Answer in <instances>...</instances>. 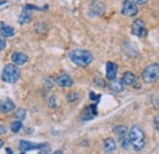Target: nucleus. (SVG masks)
Instances as JSON below:
<instances>
[{
	"mask_svg": "<svg viewBox=\"0 0 159 154\" xmlns=\"http://www.w3.org/2000/svg\"><path fill=\"white\" fill-rule=\"evenodd\" d=\"M127 137H129L130 146L134 148V151L141 152L144 148V146H146V137H144V134H143L142 129L139 127V125H134L130 129Z\"/></svg>",
	"mask_w": 159,
	"mask_h": 154,
	"instance_id": "obj_1",
	"label": "nucleus"
},
{
	"mask_svg": "<svg viewBox=\"0 0 159 154\" xmlns=\"http://www.w3.org/2000/svg\"><path fill=\"white\" fill-rule=\"evenodd\" d=\"M69 58L74 64H76L77 66H81V67H86L93 61L92 53L86 49H72L69 53Z\"/></svg>",
	"mask_w": 159,
	"mask_h": 154,
	"instance_id": "obj_2",
	"label": "nucleus"
},
{
	"mask_svg": "<svg viewBox=\"0 0 159 154\" xmlns=\"http://www.w3.org/2000/svg\"><path fill=\"white\" fill-rule=\"evenodd\" d=\"M20 69L16 64H7L4 66L1 72V79L6 83H15L20 78Z\"/></svg>",
	"mask_w": 159,
	"mask_h": 154,
	"instance_id": "obj_3",
	"label": "nucleus"
},
{
	"mask_svg": "<svg viewBox=\"0 0 159 154\" xmlns=\"http://www.w3.org/2000/svg\"><path fill=\"white\" fill-rule=\"evenodd\" d=\"M142 79L146 83H154L159 79V64H151L142 71Z\"/></svg>",
	"mask_w": 159,
	"mask_h": 154,
	"instance_id": "obj_4",
	"label": "nucleus"
},
{
	"mask_svg": "<svg viewBox=\"0 0 159 154\" xmlns=\"http://www.w3.org/2000/svg\"><path fill=\"white\" fill-rule=\"evenodd\" d=\"M121 12H122V15H125L127 17H134V16H136L139 14V7L134 1L124 0L122 1V7H121Z\"/></svg>",
	"mask_w": 159,
	"mask_h": 154,
	"instance_id": "obj_5",
	"label": "nucleus"
},
{
	"mask_svg": "<svg viewBox=\"0 0 159 154\" xmlns=\"http://www.w3.org/2000/svg\"><path fill=\"white\" fill-rule=\"evenodd\" d=\"M131 32H132V34L137 36L139 38L147 36V28H146V25H144L143 20L137 19L132 22V25H131Z\"/></svg>",
	"mask_w": 159,
	"mask_h": 154,
	"instance_id": "obj_6",
	"label": "nucleus"
},
{
	"mask_svg": "<svg viewBox=\"0 0 159 154\" xmlns=\"http://www.w3.org/2000/svg\"><path fill=\"white\" fill-rule=\"evenodd\" d=\"M47 144H43V143H31L28 141H20V149L25 153V152H28V151H33V149H42L43 147H45Z\"/></svg>",
	"mask_w": 159,
	"mask_h": 154,
	"instance_id": "obj_7",
	"label": "nucleus"
},
{
	"mask_svg": "<svg viewBox=\"0 0 159 154\" xmlns=\"http://www.w3.org/2000/svg\"><path fill=\"white\" fill-rule=\"evenodd\" d=\"M97 106L96 105H88L84 108L82 115H81V119L84 120V121H88V120H92L97 116Z\"/></svg>",
	"mask_w": 159,
	"mask_h": 154,
	"instance_id": "obj_8",
	"label": "nucleus"
},
{
	"mask_svg": "<svg viewBox=\"0 0 159 154\" xmlns=\"http://www.w3.org/2000/svg\"><path fill=\"white\" fill-rule=\"evenodd\" d=\"M55 82L59 84L60 87H64V88H67V87H71L74 81L72 78L69 76L67 74H60L59 76L55 78Z\"/></svg>",
	"mask_w": 159,
	"mask_h": 154,
	"instance_id": "obj_9",
	"label": "nucleus"
},
{
	"mask_svg": "<svg viewBox=\"0 0 159 154\" xmlns=\"http://www.w3.org/2000/svg\"><path fill=\"white\" fill-rule=\"evenodd\" d=\"M14 109H15V104L10 98H5L4 100H1V103H0V113L7 114V113L12 111Z\"/></svg>",
	"mask_w": 159,
	"mask_h": 154,
	"instance_id": "obj_10",
	"label": "nucleus"
},
{
	"mask_svg": "<svg viewBox=\"0 0 159 154\" xmlns=\"http://www.w3.org/2000/svg\"><path fill=\"white\" fill-rule=\"evenodd\" d=\"M121 79H122L124 84H127V86H131V87H139L137 77H136V75H134L132 72H125Z\"/></svg>",
	"mask_w": 159,
	"mask_h": 154,
	"instance_id": "obj_11",
	"label": "nucleus"
},
{
	"mask_svg": "<svg viewBox=\"0 0 159 154\" xmlns=\"http://www.w3.org/2000/svg\"><path fill=\"white\" fill-rule=\"evenodd\" d=\"M104 152L107 154H113L116 151V142L114 138H105L104 139Z\"/></svg>",
	"mask_w": 159,
	"mask_h": 154,
	"instance_id": "obj_12",
	"label": "nucleus"
},
{
	"mask_svg": "<svg viewBox=\"0 0 159 154\" xmlns=\"http://www.w3.org/2000/svg\"><path fill=\"white\" fill-rule=\"evenodd\" d=\"M116 74H118V65L115 62H107V78L109 81L116 78Z\"/></svg>",
	"mask_w": 159,
	"mask_h": 154,
	"instance_id": "obj_13",
	"label": "nucleus"
},
{
	"mask_svg": "<svg viewBox=\"0 0 159 154\" xmlns=\"http://www.w3.org/2000/svg\"><path fill=\"white\" fill-rule=\"evenodd\" d=\"M109 88H110L113 92H115V93L122 92V89H124V82H122V79L114 78V79L109 81Z\"/></svg>",
	"mask_w": 159,
	"mask_h": 154,
	"instance_id": "obj_14",
	"label": "nucleus"
},
{
	"mask_svg": "<svg viewBox=\"0 0 159 154\" xmlns=\"http://www.w3.org/2000/svg\"><path fill=\"white\" fill-rule=\"evenodd\" d=\"M11 58H12L14 64H16V65H23V64H26L28 61V57L26 54L21 53V52H15Z\"/></svg>",
	"mask_w": 159,
	"mask_h": 154,
	"instance_id": "obj_15",
	"label": "nucleus"
},
{
	"mask_svg": "<svg viewBox=\"0 0 159 154\" xmlns=\"http://www.w3.org/2000/svg\"><path fill=\"white\" fill-rule=\"evenodd\" d=\"M0 33H1V36L2 37H14V34H15V29L11 27V26H9V25H6V23H1L0 25Z\"/></svg>",
	"mask_w": 159,
	"mask_h": 154,
	"instance_id": "obj_16",
	"label": "nucleus"
},
{
	"mask_svg": "<svg viewBox=\"0 0 159 154\" xmlns=\"http://www.w3.org/2000/svg\"><path fill=\"white\" fill-rule=\"evenodd\" d=\"M113 131H114V134L116 135V137L119 138L120 142H122L124 139L129 138V137H127L129 132H127V130H126V127H125V126H115Z\"/></svg>",
	"mask_w": 159,
	"mask_h": 154,
	"instance_id": "obj_17",
	"label": "nucleus"
},
{
	"mask_svg": "<svg viewBox=\"0 0 159 154\" xmlns=\"http://www.w3.org/2000/svg\"><path fill=\"white\" fill-rule=\"evenodd\" d=\"M31 20H32V12L28 9L25 7L22 10V12L20 14V16H19V23L20 25H25V23H28Z\"/></svg>",
	"mask_w": 159,
	"mask_h": 154,
	"instance_id": "obj_18",
	"label": "nucleus"
},
{
	"mask_svg": "<svg viewBox=\"0 0 159 154\" xmlns=\"http://www.w3.org/2000/svg\"><path fill=\"white\" fill-rule=\"evenodd\" d=\"M91 10H92V12H93L94 15H102V14L104 12L105 7H104V5H103L100 1L96 0V1H93V2L91 4Z\"/></svg>",
	"mask_w": 159,
	"mask_h": 154,
	"instance_id": "obj_19",
	"label": "nucleus"
},
{
	"mask_svg": "<svg viewBox=\"0 0 159 154\" xmlns=\"http://www.w3.org/2000/svg\"><path fill=\"white\" fill-rule=\"evenodd\" d=\"M21 129H22V121H19V120H16V121H14V122L11 124V131H12L14 134H17V132H20Z\"/></svg>",
	"mask_w": 159,
	"mask_h": 154,
	"instance_id": "obj_20",
	"label": "nucleus"
},
{
	"mask_svg": "<svg viewBox=\"0 0 159 154\" xmlns=\"http://www.w3.org/2000/svg\"><path fill=\"white\" fill-rule=\"evenodd\" d=\"M25 116H26V110H25V109H19V110H16L15 117H16L19 121H22V120L25 119Z\"/></svg>",
	"mask_w": 159,
	"mask_h": 154,
	"instance_id": "obj_21",
	"label": "nucleus"
},
{
	"mask_svg": "<svg viewBox=\"0 0 159 154\" xmlns=\"http://www.w3.org/2000/svg\"><path fill=\"white\" fill-rule=\"evenodd\" d=\"M48 105H49V108H52V109H55V108H57V98L54 96L50 97V98L48 99Z\"/></svg>",
	"mask_w": 159,
	"mask_h": 154,
	"instance_id": "obj_22",
	"label": "nucleus"
},
{
	"mask_svg": "<svg viewBox=\"0 0 159 154\" xmlns=\"http://www.w3.org/2000/svg\"><path fill=\"white\" fill-rule=\"evenodd\" d=\"M77 99H79V93H76V92H70L67 94V100L69 102H75Z\"/></svg>",
	"mask_w": 159,
	"mask_h": 154,
	"instance_id": "obj_23",
	"label": "nucleus"
},
{
	"mask_svg": "<svg viewBox=\"0 0 159 154\" xmlns=\"http://www.w3.org/2000/svg\"><path fill=\"white\" fill-rule=\"evenodd\" d=\"M93 82H94L97 86H100V87H105V86H107L105 81H104L103 78H99V77H96V78L93 79Z\"/></svg>",
	"mask_w": 159,
	"mask_h": 154,
	"instance_id": "obj_24",
	"label": "nucleus"
},
{
	"mask_svg": "<svg viewBox=\"0 0 159 154\" xmlns=\"http://www.w3.org/2000/svg\"><path fill=\"white\" fill-rule=\"evenodd\" d=\"M153 124H154V129L157 130V132H159V113L154 116V119H153Z\"/></svg>",
	"mask_w": 159,
	"mask_h": 154,
	"instance_id": "obj_25",
	"label": "nucleus"
},
{
	"mask_svg": "<svg viewBox=\"0 0 159 154\" xmlns=\"http://www.w3.org/2000/svg\"><path fill=\"white\" fill-rule=\"evenodd\" d=\"M45 83H47V89L49 91V89L53 87V84H54V81H53L52 78H48V79H45Z\"/></svg>",
	"mask_w": 159,
	"mask_h": 154,
	"instance_id": "obj_26",
	"label": "nucleus"
},
{
	"mask_svg": "<svg viewBox=\"0 0 159 154\" xmlns=\"http://www.w3.org/2000/svg\"><path fill=\"white\" fill-rule=\"evenodd\" d=\"M89 98H91V100H96V102H98V99L100 98V96L99 94L93 93V92H91V93H89Z\"/></svg>",
	"mask_w": 159,
	"mask_h": 154,
	"instance_id": "obj_27",
	"label": "nucleus"
},
{
	"mask_svg": "<svg viewBox=\"0 0 159 154\" xmlns=\"http://www.w3.org/2000/svg\"><path fill=\"white\" fill-rule=\"evenodd\" d=\"M5 47H6V40H4L2 38H0V52L4 50Z\"/></svg>",
	"mask_w": 159,
	"mask_h": 154,
	"instance_id": "obj_28",
	"label": "nucleus"
},
{
	"mask_svg": "<svg viewBox=\"0 0 159 154\" xmlns=\"http://www.w3.org/2000/svg\"><path fill=\"white\" fill-rule=\"evenodd\" d=\"M131 1H134L136 5H144V4H147L148 0H131Z\"/></svg>",
	"mask_w": 159,
	"mask_h": 154,
	"instance_id": "obj_29",
	"label": "nucleus"
},
{
	"mask_svg": "<svg viewBox=\"0 0 159 154\" xmlns=\"http://www.w3.org/2000/svg\"><path fill=\"white\" fill-rule=\"evenodd\" d=\"M49 153V146H45V147H43L42 149H40L39 154H48Z\"/></svg>",
	"mask_w": 159,
	"mask_h": 154,
	"instance_id": "obj_30",
	"label": "nucleus"
},
{
	"mask_svg": "<svg viewBox=\"0 0 159 154\" xmlns=\"http://www.w3.org/2000/svg\"><path fill=\"white\" fill-rule=\"evenodd\" d=\"M5 134H6V127L0 125V135H5Z\"/></svg>",
	"mask_w": 159,
	"mask_h": 154,
	"instance_id": "obj_31",
	"label": "nucleus"
},
{
	"mask_svg": "<svg viewBox=\"0 0 159 154\" xmlns=\"http://www.w3.org/2000/svg\"><path fill=\"white\" fill-rule=\"evenodd\" d=\"M53 154H62V152L61 151H57V152H54Z\"/></svg>",
	"mask_w": 159,
	"mask_h": 154,
	"instance_id": "obj_32",
	"label": "nucleus"
},
{
	"mask_svg": "<svg viewBox=\"0 0 159 154\" xmlns=\"http://www.w3.org/2000/svg\"><path fill=\"white\" fill-rule=\"evenodd\" d=\"M6 151H7V154H12V152H11V149H9V148H7Z\"/></svg>",
	"mask_w": 159,
	"mask_h": 154,
	"instance_id": "obj_33",
	"label": "nucleus"
},
{
	"mask_svg": "<svg viewBox=\"0 0 159 154\" xmlns=\"http://www.w3.org/2000/svg\"><path fill=\"white\" fill-rule=\"evenodd\" d=\"M0 148H2V141L0 139Z\"/></svg>",
	"mask_w": 159,
	"mask_h": 154,
	"instance_id": "obj_34",
	"label": "nucleus"
}]
</instances>
